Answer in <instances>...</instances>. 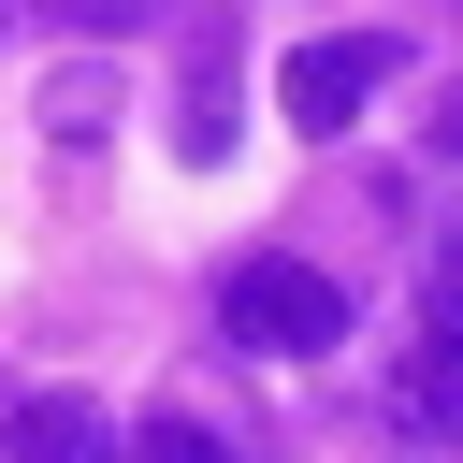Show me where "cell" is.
Segmentation results:
<instances>
[{"instance_id":"1","label":"cell","mask_w":463,"mask_h":463,"mask_svg":"<svg viewBox=\"0 0 463 463\" xmlns=\"http://www.w3.org/2000/svg\"><path fill=\"white\" fill-rule=\"evenodd\" d=\"M217 304H232V333H246V347H304V362H318V347H347V275H318V260H289V246L232 260V289H217Z\"/></svg>"},{"instance_id":"8","label":"cell","mask_w":463,"mask_h":463,"mask_svg":"<svg viewBox=\"0 0 463 463\" xmlns=\"http://www.w3.org/2000/svg\"><path fill=\"white\" fill-rule=\"evenodd\" d=\"M434 333H463V260H434Z\"/></svg>"},{"instance_id":"6","label":"cell","mask_w":463,"mask_h":463,"mask_svg":"<svg viewBox=\"0 0 463 463\" xmlns=\"http://www.w3.org/2000/svg\"><path fill=\"white\" fill-rule=\"evenodd\" d=\"M420 420H434V434H463V333L420 362Z\"/></svg>"},{"instance_id":"2","label":"cell","mask_w":463,"mask_h":463,"mask_svg":"<svg viewBox=\"0 0 463 463\" xmlns=\"http://www.w3.org/2000/svg\"><path fill=\"white\" fill-rule=\"evenodd\" d=\"M376 87H391V43H376V29H333V43H304V58L275 72L289 130H347V116H362Z\"/></svg>"},{"instance_id":"7","label":"cell","mask_w":463,"mask_h":463,"mask_svg":"<svg viewBox=\"0 0 463 463\" xmlns=\"http://www.w3.org/2000/svg\"><path fill=\"white\" fill-rule=\"evenodd\" d=\"M58 29H130V14H159V0H43Z\"/></svg>"},{"instance_id":"5","label":"cell","mask_w":463,"mask_h":463,"mask_svg":"<svg viewBox=\"0 0 463 463\" xmlns=\"http://www.w3.org/2000/svg\"><path fill=\"white\" fill-rule=\"evenodd\" d=\"M116 463H232V449H217V434H203V420H145V434H130V449H116Z\"/></svg>"},{"instance_id":"9","label":"cell","mask_w":463,"mask_h":463,"mask_svg":"<svg viewBox=\"0 0 463 463\" xmlns=\"http://www.w3.org/2000/svg\"><path fill=\"white\" fill-rule=\"evenodd\" d=\"M434 145H449V159H463V101H449V116H434Z\"/></svg>"},{"instance_id":"4","label":"cell","mask_w":463,"mask_h":463,"mask_svg":"<svg viewBox=\"0 0 463 463\" xmlns=\"http://www.w3.org/2000/svg\"><path fill=\"white\" fill-rule=\"evenodd\" d=\"M43 130H58V145H101V130H116V72H58V87H43Z\"/></svg>"},{"instance_id":"3","label":"cell","mask_w":463,"mask_h":463,"mask_svg":"<svg viewBox=\"0 0 463 463\" xmlns=\"http://www.w3.org/2000/svg\"><path fill=\"white\" fill-rule=\"evenodd\" d=\"M0 463H101V405L87 391H29L0 420Z\"/></svg>"}]
</instances>
